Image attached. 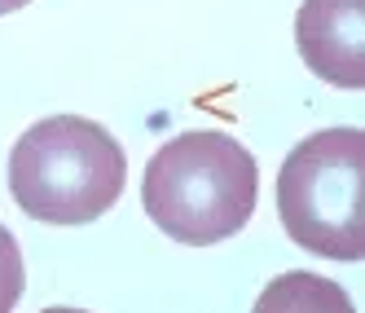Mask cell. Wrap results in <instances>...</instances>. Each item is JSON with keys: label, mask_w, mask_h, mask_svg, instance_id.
Masks as SVG:
<instances>
[{"label": "cell", "mask_w": 365, "mask_h": 313, "mask_svg": "<svg viewBox=\"0 0 365 313\" xmlns=\"http://www.w3.org/2000/svg\"><path fill=\"white\" fill-rule=\"evenodd\" d=\"M365 133L361 128H322L282 159L277 217L299 252L326 260L365 256Z\"/></svg>", "instance_id": "3"}, {"label": "cell", "mask_w": 365, "mask_h": 313, "mask_svg": "<svg viewBox=\"0 0 365 313\" xmlns=\"http://www.w3.org/2000/svg\"><path fill=\"white\" fill-rule=\"evenodd\" d=\"M22 287H27V269H22L18 239L0 225V313H9L22 300Z\"/></svg>", "instance_id": "5"}, {"label": "cell", "mask_w": 365, "mask_h": 313, "mask_svg": "<svg viewBox=\"0 0 365 313\" xmlns=\"http://www.w3.org/2000/svg\"><path fill=\"white\" fill-rule=\"evenodd\" d=\"M259 199L255 154L229 133L194 128L154 150L141 181V207L168 239L212 247L233 239Z\"/></svg>", "instance_id": "1"}, {"label": "cell", "mask_w": 365, "mask_h": 313, "mask_svg": "<svg viewBox=\"0 0 365 313\" xmlns=\"http://www.w3.org/2000/svg\"><path fill=\"white\" fill-rule=\"evenodd\" d=\"M22 5H31V0H0V18L14 14V9H22Z\"/></svg>", "instance_id": "6"}, {"label": "cell", "mask_w": 365, "mask_h": 313, "mask_svg": "<svg viewBox=\"0 0 365 313\" xmlns=\"http://www.w3.org/2000/svg\"><path fill=\"white\" fill-rule=\"evenodd\" d=\"M128 154L110 128L84 115H48L14 141L9 194L31 221L88 225L123 194Z\"/></svg>", "instance_id": "2"}, {"label": "cell", "mask_w": 365, "mask_h": 313, "mask_svg": "<svg viewBox=\"0 0 365 313\" xmlns=\"http://www.w3.org/2000/svg\"><path fill=\"white\" fill-rule=\"evenodd\" d=\"M304 66L334 89H365V0H304L295 14Z\"/></svg>", "instance_id": "4"}]
</instances>
